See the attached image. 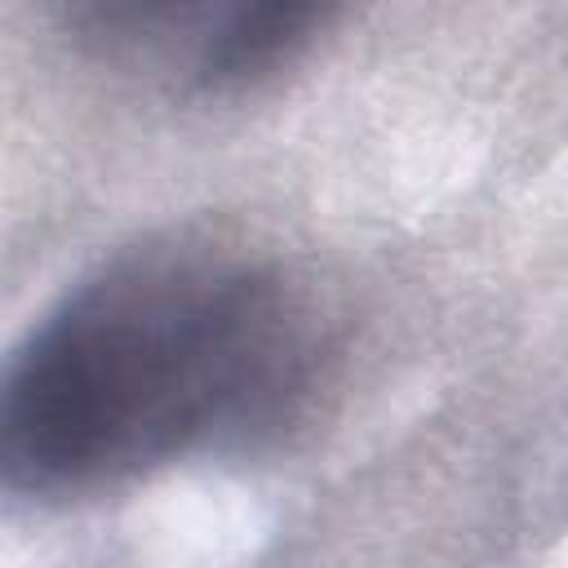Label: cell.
Segmentation results:
<instances>
[{"label":"cell","instance_id":"obj_2","mask_svg":"<svg viewBox=\"0 0 568 568\" xmlns=\"http://www.w3.org/2000/svg\"><path fill=\"white\" fill-rule=\"evenodd\" d=\"M311 9L293 4H253V9H231L226 22H217L204 36L200 49V75L204 80H244L266 71L293 40L306 36Z\"/></svg>","mask_w":568,"mask_h":568},{"label":"cell","instance_id":"obj_1","mask_svg":"<svg viewBox=\"0 0 568 568\" xmlns=\"http://www.w3.org/2000/svg\"><path fill=\"white\" fill-rule=\"evenodd\" d=\"M271 320V293L209 257L102 271L9 373V479L53 488L178 453L266 386Z\"/></svg>","mask_w":568,"mask_h":568}]
</instances>
